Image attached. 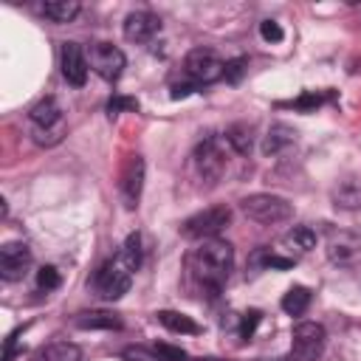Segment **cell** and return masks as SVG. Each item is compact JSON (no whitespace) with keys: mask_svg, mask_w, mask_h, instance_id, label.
Returning a JSON list of instances; mask_svg holds the SVG:
<instances>
[{"mask_svg":"<svg viewBox=\"0 0 361 361\" xmlns=\"http://www.w3.org/2000/svg\"><path fill=\"white\" fill-rule=\"evenodd\" d=\"M257 322H259V313L257 310H251V313H245V319H243V336H251L254 333V327H257Z\"/></svg>","mask_w":361,"mask_h":361,"instance_id":"obj_30","label":"cell"},{"mask_svg":"<svg viewBox=\"0 0 361 361\" xmlns=\"http://www.w3.org/2000/svg\"><path fill=\"white\" fill-rule=\"evenodd\" d=\"M293 141H296V130L288 127V124H282V121H276V124L268 127V133H265V138H262V152H265V155H276V152H282L285 147H290Z\"/></svg>","mask_w":361,"mask_h":361,"instance_id":"obj_15","label":"cell"},{"mask_svg":"<svg viewBox=\"0 0 361 361\" xmlns=\"http://www.w3.org/2000/svg\"><path fill=\"white\" fill-rule=\"evenodd\" d=\"M76 327H82V330H118L121 319L113 310H85L76 316Z\"/></svg>","mask_w":361,"mask_h":361,"instance_id":"obj_16","label":"cell"},{"mask_svg":"<svg viewBox=\"0 0 361 361\" xmlns=\"http://www.w3.org/2000/svg\"><path fill=\"white\" fill-rule=\"evenodd\" d=\"M186 265H189L192 279H195L203 290H209L212 296H217L220 288L226 285V279L231 276V268H234V248H231V243L217 240V237H214V240H203V243L189 254Z\"/></svg>","mask_w":361,"mask_h":361,"instance_id":"obj_1","label":"cell"},{"mask_svg":"<svg viewBox=\"0 0 361 361\" xmlns=\"http://www.w3.org/2000/svg\"><path fill=\"white\" fill-rule=\"evenodd\" d=\"M259 34H262V39L265 42H282V28H279V23H274V20H262L259 23Z\"/></svg>","mask_w":361,"mask_h":361,"instance_id":"obj_28","label":"cell"},{"mask_svg":"<svg viewBox=\"0 0 361 361\" xmlns=\"http://www.w3.org/2000/svg\"><path fill=\"white\" fill-rule=\"evenodd\" d=\"M107 110H110V116H116L118 110H138V102L135 99H127V96H113L110 104H107Z\"/></svg>","mask_w":361,"mask_h":361,"instance_id":"obj_29","label":"cell"},{"mask_svg":"<svg viewBox=\"0 0 361 361\" xmlns=\"http://www.w3.org/2000/svg\"><path fill=\"white\" fill-rule=\"evenodd\" d=\"M231 223V209L228 206H209L195 214H189L180 223V234L186 240H214L226 226Z\"/></svg>","mask_w":361,"mask_h":361,"instance_id":"obj_3","label":"cell"},{"mask_svg":"<svg viewBox=\"0 0 361 361\" xmlns=\"http://www.w3.org/2000/svg\"><path fill=\"white\" fill-rule=\"evenodd\" d=\"M226 138L223 135H209V138H203L197 147H195V152H192V164H195V169H197V175L206 180V183H217L220 180V175L226 172Z\"/></svg>","mask_w":361,"mask_h":361,"instance_id":"obj_4","label":"cell"},{"mask_svg":"<svg viewBox=\"0 0 361 361\" xmlns=\"http://www.w3.org/2000/svg\"><path fill=\"white\" fill-rule=\"evenodd\" d=\"M240 209H243V214L248 220H254L259 226H276V223H285V220L293 217V203H288L279 195H268V192L243 197Z\"/></svg>","mask_w":361,"mask_h":361,"instance_id":"obj_2","label":"cell"},{"mask_svg":"<svg viewBox=\"0 0 361 361\" xmlns=\"http://www.w3.org/2000/svg\"><path fill=\"white\" fill-rule=\"evenodd\" d=\"M121 31H124V37H127L130 42H149V39L161 31V20H158V14H152V11H130V14L124 17Z\"/></svg>","mask_w":361,"mask_h":361,"instance_id":"obj_14","label":"cell"},{"mask_svg":"<svg viewBox=\"0 0 361 361\" xmlns=\"http://www.w3.org/2000/svg\"><path fill=\"white\" fill-rule=\"evenodd\" d=\"M133 268L121 259V257H113V259H107L102 268H99V274H96V293L102 296V299H107V302H116V299H121L127 290H130V285H133Z\"/></svg>","mask_w":361,"mask_h":361,"instance_id":"obj_5","label":"cell"},{"mask_svg":"<svg viewBox=\"0 0 361 361\" xmlns=\"http://www.w3.org/2000/svg\"><path fill=\"white\" fill-rule=\"evenodd\" d=\"M324 251H327V259L333 265H341V268L355 265L361 259V234L347 231V228H336L327 234Z\"/></svg>","mask_w":361,"mask_h":361,"instance_id":"obj_9","label":"cell"},{"mask_svg":"<svg viewBox=\"0 0 361 361\" xmlns=\"http://www.w3.org/2000/svg\"><path fill=\"white\" fill-rule=\"evenodd\" d=\"M223 138H226V144L234 149V152H240V155H248L251 152V124H231L226 133H223Z\"/></svg>","mask_w":361,"mask_h":361,"instance_id":"obj_22","label":"cell"},{"mask_svg":"<svg viewBox=\"0 0 361 361\" xmlns=\"http://www.w3.org/2000/svg\"><path fill=\"white\" fill-rule=\"evenodd\" d=\"M183 73L189 76L192 85H212L217 79H223L226 73V62L212 51V48H192L183 59Z\"/></svg>","mask_w":361,"mask_h":361,"instance_id":"obj_6","label":"cell"},{"mask_svg":"<svg viewBox=\"0 0 361 361\" xmlns=\"http://www.w3.org/2000/svg\"><path fill=\"white\" fill-rule=\"evenodd\" d=\"M87 62L90 68L104 79V82H116L127 65L121 48H116L113 42H93L90 45V54H87Z\"/></svg>","mask_w":361,"mask_h":361,"instance_id":"obj_11","label":"cell"},{"mask_svg":"<svg viewBox=\"0 0 361 361\" xmlns=\"http://www.w3.org/2000/svg\"><path fill=\"white\" fill-rule=\"evenodd\" d=\"M79 3L76 0H48L39 6V14L51 23H71L76 14H79Z\"/></svg>","mask_w":361,"mask_h":361,"instance_id":"obj_17","label":"cell"},{"mask_svg":"<svg viewBox=\"0 0 361 361\" xmlns=\"http://www.w3.org/2000/svg\"><path fill=\"white\" fill-rule=\"evenodd\" d=\"M121 358H124V361H166L158 347H144V344L127 347V350L121 353Z\"/></svg>","mask_w":361,"mask_h":361,"instance_id":"obj_25","label":"cell"},{"mask_svg":"<svg viewBox=\"0 0 361 361\" xmlns=\"http://www.w3.org/2000/svg\"><path fill=\"white\" fill-rule=\"evenodd\" d=\"M245 65H248V59H245V56L228 59V62H226V73H223V76H226L228 82H240V79H243V73H245Z\"/></svg>","mask_w":361,"mask_h":361,"instance_id":"obj_27","label":"cell"},{"mask_svg":"<svg viewBox=\"0 0 361 361\" xmlns=\"http://www.w3.org/2000/svg\"><path fill=\"white\" fill-rule=\"evenodd\" d=\"M31 248L25 243H6L0 248V276L6 282H17L31 268Z\"/></svg>","mask_w":361,"mask_h":361,"instance_id":"obj_12","label":"cell"},{"mask_svg":"<svg viewBox=\"0 0 361 361\" xmlns=\"http://www.w3.org/2000/svg\"><path fill=\"white\" fill-rule=\"evenodd\" d=\"M307 305H310V290H307L305 285H293V288L282 296V310H285L288 316H302V313L307 310Z\"/></svg>","mask_w":361,"mask_h":361,"instance_id":"obj_23","label":"cell"},{"mask_svg":"<svg viewBox=\"0 0 361 361\" xmlns=\"http://www.w3.org/2000/svg\"><path fill=\"white\" fill-rule=\"evenodd\" d=\"M144 158L141 155H127L124 164H121V172H118V195H121V203L124 209H135L138 200H141V192H144Z\"/></svg>","mask_w":361,"mask_h":361,"instance_id":"obj_8","label":"cell"},{"mask_svg":"<svg viewBox=\"0 0 361 361\" xmlns=\"http://www.w3.org/2000/svg\"><path fill=\"white\" fill-rule=\"evenodd\" d=\"M118 257H121L133 271H138V268H141V234H138V231H135V234H130V237L124 240V245H121Z\"/></svg>","mask_w":361,"mask_h":361,"instance_id":"obj_24","label":"cell"},{"mask_svg":"<svg viewBox=\"0 0 361 361\" xmlns=\"http://www.w3.org/2000/svg\"><path fill=\"white\" fill-rule=\"evenodd\" d=\"M31 121H34V133H37V141L39 144H45V135H51V141H59V135H62V110H59V104H56V99L54 96H45V99H39L34 107H31Z\"/></svg>","mask_w":361,"mask_h":361,"instance_id":"obj_10","label":"cell"},{"mask_svg":"<svg viewBox=\"0 0 361 361\" xmlns=\"http://www.w3.org/2000/svg\"><path fill=\"white\" fill-rule=\"evenodd\" d=\"M333 203L338 209H358L361 206V180H341L333 189Z\"/></svg>","mask_w":361,"mask_h":361,"instance_id":"obj_21","label":"cell"},{"mask_svg":"<svg viewBox=\"0 0 361 361\" xmlns=\"http://www.w3.org/2000/svg\"><path fill=\"white\" fill-rule=\"evenodd\" d=\"M324 338L327 333L319 322H299L290 333V361H319Z\"/></svg>","mask_w":361,"mask_h":361,"instance_id":"obj_7","label":"cell"},{"mask_svg":"<svg viewBox=\"0 0 361 361\" xmlns=\"http://www.w3.org/2000/svg\"><path fill=\"white\" fill-rule=\"evenodd\" d=\"M59 271L54 268V265H42L39 271H37V285L42 288V290H54V288H59Z\"/></svg>","mask_w":361,"mask_h":361,"instance_id":"obj_26","label":"cell"},{"mask_svg":"<svg viewBox=\"0 0 361 361\" xmlns=\"http://www.w3.org/2000/svg\"><path fill=\"white\" fill-rule=\"evenodd\" d=\"M195 361H220V358H212V355H206V358H195Z\"/></svg>","mask_w":361,"mask_h":361,"instance_id":"obj_31","label":"cell"},{"mask_svg":"<svg viewBox=\"0 0 361 361\" xmlns=\"http://www.w3.org/2000/svg\"><path fill=\"white\" fill-rule=\"evenodd\" d=\"M282 245H288L299 254H307L310 248H316V231L310 226H293L282 234Z\"/></svg>","mask_w":361,"mask_h":361,"instance_id":"obj_18","label":"cell"},{"mask_svg":"<svg viewBox=\"0 0 361 361\" xmlns=\"http://www.w3.org/2000/svg\"><path fill=\"white\" fill-rule=\"evenodd\" d=\"M34 361H82V350L71 341H54L37 353Z\"/></svg>","mask_w":361,"mask_h":361,"instance_id":"obj_19","label":"cell"},{"mask_svg":"<svg viewBox=\"0 0 361 361\" xmlns=\"http://www.w3.org/2000/svg\"><path fill=\"white\" fill-rule=\"evenodd\" d=\"M59 68H62V76L68 79V85L73 87H82L87 82V54L82 51L79 42H62V51H59Z\"/></svg>","mask_w":361,"mask_h":361,"instance_id":"obj_13","label":"cell"},{"mask_svg":"<svg viewBox=\"0 0 361 361\" xmlns=\"http://www.w3.org/2000/svg\"><path fill=\"white\" fill-rule=\"evenodd\" d=\"M158 322H161L166 330H172V333H189V336L200 333V324H197L192 316L178 313V310H161V313H158Z\"/></svg>","mask_w":361,"mask_h":361,"instance_id":"obj_20","label":"cell"}]
</instances>
